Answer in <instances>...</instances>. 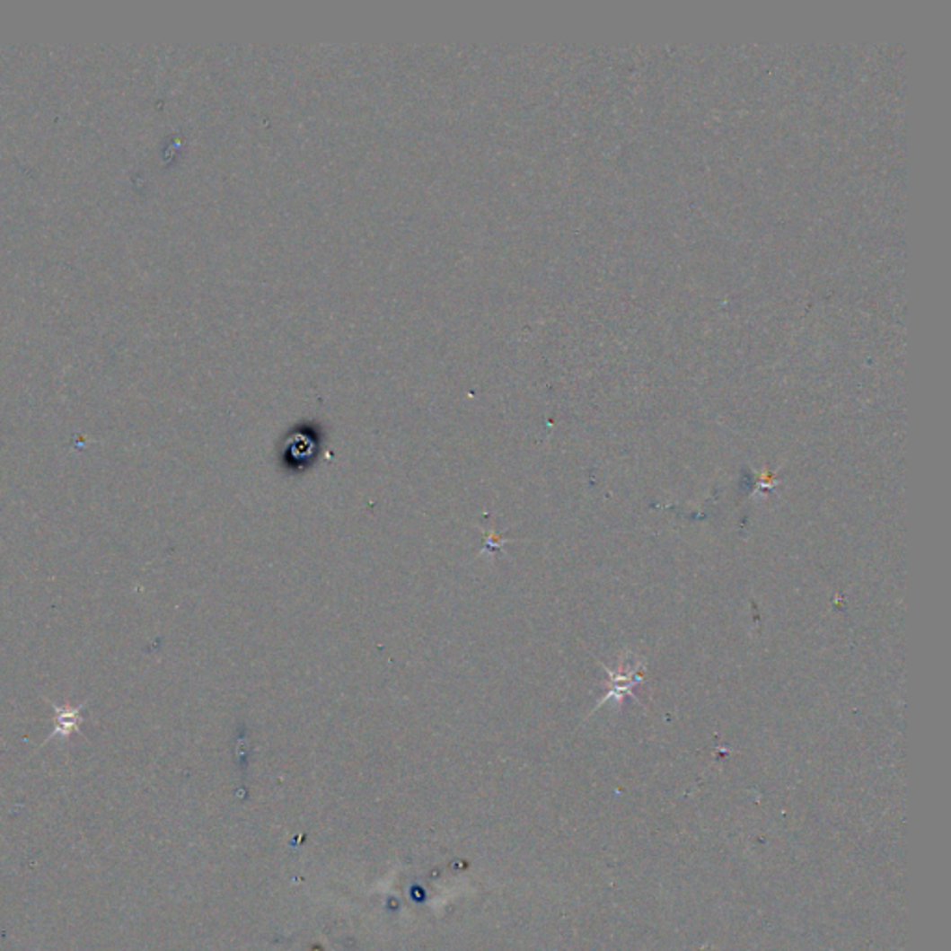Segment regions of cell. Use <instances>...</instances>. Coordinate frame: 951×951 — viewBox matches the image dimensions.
<instances>
[{
  "label": "cell",
  "instance_id": "1",
  "mask_svg": "<svg viewBox=\"0 0 951 951\" xmlns=\"http://www.w3.org/2000/svg\"><path fill=\"white\" fill-rule=\"evenodd\" d=\"M84 709H86V702L80 704V706H71V709H67V706H60V704L52 702L54 730L50 732V736L45 742H50V740H69L73 735H76V732L80 730V725L84 723V718H83Z\"/></svg>",
  "mask_w": 951,
  "mask_h": 951
}]
</instances>
